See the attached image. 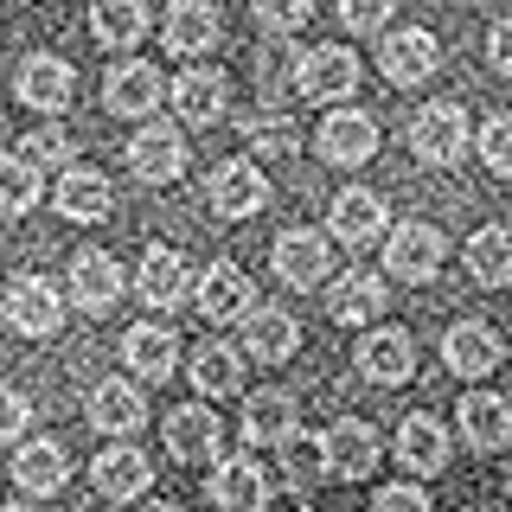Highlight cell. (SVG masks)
<instances>
[{
	"mask_svg": "<svg viewBox=\"0 0 512 512\" xmlns=\"http://www.w3.org/2000/svg\"><path fill=\"white\" fill-rule=\"evenodd\" d=\"M410 148L423 167H455L468 154V109L461 103H423V116L410 122Z\"/></svg>",
	"mask_w": 512,
	"mask_h": 512,
	"instance_id": "obj_1",
	"label": "cell"
},
{
	"mask_svg": "<svg viewBox=\"0 0 512 512\" xmlns=\"http://www.w3.org/2000/svg\"><path fill=\"white\" fill-rule=\"evenodd\" d=\"M442 256H448V237L436 224H397L391 244H384V269H391L397 282H436L442 276Z\"/></svg>",
	"mask_w": 512,
	"mask_h": 512,
	"instance_id": "obj_2",
	"label": "cell"
},
{
	"mask_svg": "<svg viewBox=\"0 0 512 512\" xmlns=\"http://www.w3.org/2000/svg\"><path fill=\"white\" fill-rule=\"evenodd\" d=\"M7 327L26 333V340H45V333L64 327V295L52 276H13L7 282Z\"/></svg>",
	"mask_w": 512,
	"mask_h": 512,
	"instance_id": "obj_3",
	"label": "cell"
},
{
	"mask_svg": "<svg viewBox=\"0 0 512 512\" xmlns=\"http://www.w3.org/2000/svg\"><path fill=\"white\" fill-rule=\"evenodd\" d=\"M295 90L308 96V103H346V96L359 90V58H352L346 45H314V52H301V64H295Z\"/></svg>",
	"mask_w": 512,
	"mask_h": 512,
	"instance_id": "obj_4",
	"label": "cell"
},
{
	"mask_svg": "<svg viewBox=\"0 0 512 512\" xmlns=\"http://www.w3.org/2000/svg\"><path fill=\"white\" fill-rule=\"evenodd\" d=\"M205 205L218 218H256L269 205V180L250 160H224V167H212V180H205Z\"/></svg>",
	"mask_w": 512,
	"mask_h": 512,
	"instance_id": "obj_5",
	"label": "cell"
},
{
	"mask_svg": "<svg viewBox=\"0 0 512 512\" xmlns=\"http://www.w3.org/2000/svg\"><path fill=\"white\" fill-rule=\"evenodd\" d=\"M128 173L148 180V186L180 180V173H186V135H180V128H167V122H148L135 141H128Z\"/></svg>",
	"mask_w": 512,
	"mask_h": 512,
	"instance_id": "obj_6",
	"label": "cell"
},
{
	"mask_svg": "<svg viewBox=\"0 0 512 512\" xmlns=\"http://www.w3.org/2000/svg\"><path fill=\"white\" fill-rule=\"evenodd\" d=\"M192 308H199L205 320H244L256 301H250V276L237 263H205L199 269V282H192Z\"/></svg>",
	"mask_w": 512,
	"mask_h": 512,
	"instance_id": "obj_7",
	"label": "cell"
},
{
	"mask_svg": "<svg viewBox=\"0 0 512 512\" xmlns=\"http://www.w3.org/2000/svg\"><path fill=\"white\" fill-rule=\"evenodd\" d=\"M160 442H167L173 461H218V442H224L218 410H205V404L167 410V423H160Z\"/></svg>",
	"mask_w": 512,
	"mask_h": 512,
	"instance_id": "obj_8",
	"label": "cell"
},
{
	"mask_svg": "<svg viewBox=\"0 0 512 512\" xmlns=\"http://www.w3.org/2000/svg\"><path fill=\"white\" fill-rule=\"evenodd\" d=\"M276 276L288 288H320L333 282V244L320 231H282L276 237Z\"/></svg>",
	"mask_w": 512,
	"mask_h": 512,
	"instance_id": "obj_9",
	"label": "cell"
},
{
	"mask_svg": "<svg viewBox=\"0 0 512 512\" xmlns=\"http://www.w3.org/2000/svg\"><path fill=\"white\" fill-rule=\"evenodd\" d=\"M103 103H109V116H154V109L167 103V84H160L154 64L128 58L103 77Z\"/></svg>",
	"mask_w": 512,
	"mask_h": 512,
	"instance_id": "obj_10",
	"label": "cell"
},
{
	"mask_svg": "<svg viewBox=\"0 0 512 512\" xmlns=\"http://www.w3.org/2000/svg\"><path fill=\"white\" fill-rule=\"evenodd\" d=\"M135 295L148 308H180L192 295V276H186V256L167 250V244H148L141 250V269H135Z\"/></svg>",
	"mask_w": 512,
	"mask_h": 512,
	"instance_id": "obj_11",
	"label": "cell"
},
{
	"mask_svg": "<svg viewBox=\"0 0 512 512\" xmlns=\"http://www.w3.org/2000/svg\"><path fill=\"white\" fill-rule=\"evenodd\" d=\"M13 90H20L26 109H45V116H58V109L71 103V90H77V71H71L64 58H52V52H32V58L20 64V77H13Z\"/></svg>",
	"mask_w": 512,
	"mask_h": 512,
	"instance_id": "obj_12",
	"label": "cell"
},
{
	"mask_svg": "<svg viewBox=\"0 0 512 512\" xmlns=\"http://www.w3.org/2000/svg\"><path fill=\"white\" fill-rule=\"evenodd\" d=\"M320 442H327V474L333 480H365L378 468V429L359 423V416H340Z\"/></svg>",
	"mask_w": 512,
	"mask_h": 512,
	"instance_id": "obj_13",
	"label": "cell"
},
{
	"mask_svg": "<svg viewBox=\"0 0 512 512\" xmlns=\"http://www.w3.org/2000/svg\"><path fill=\"white\" fill-rule=\"evenodd\" d=\"M372 154H378V122L372 116L333 109V116L320 122V160H333V167H365Z\"/></svg>",
	"mask_w": 512,
	"mask_h": 512,
	"instance_id": "obj_14",
	"label": "cell"
},
{
	"mask_svg": "<svg viewBox=\"0 0 512 512\" xmlns=\"http://www.w3.org/2000/svg\"><path fill=\"white\" fill-rule=\"evenodd\" d=\"M436 64H442V45H436V32H423V26L391 32V39H384V52H378V71L391 77V84H423Z\"/></svg>",
	"mask_w": 512,
	"mask_h": 512,
	"instance_id": "obj_15",
	"label": "cell"
},
{
	"mask_svg": "<svg viewBox=\"0 0 512 512\" xmlns=\"http://www.w3.org/2000/svg\"><path fill=\"white\" fill-rule=\"evenodd\" d=\"M90 480H96V493H103V500H141V493H148V480H154V461L141 455V448L116 442V448H103V455L90 461Z\"/></svg>",
	"mask_w": 512,
	"mask_h": 512,
	"instance_id": "obj_16",
	"label": "cell"
},
{
	"mask_svg": "<svg viewBox=\"0 0 512 512\" xmlns=\"http://www.w3.org/2000/svg\"><path fill=\"white\" fill-rule=\"evenodd\" d=\"M122 288L128 282H122V269H116V256H109V250H84L71 263V301L84 314H109L122 301Z\"/></svg>",
	"mask_w": 512,
	"mask_h": 512,
	"instance_id": "obj_17",
	"label": "cell"
},
{
	"mask_svg": "<svg viewBox=\"0 0 512 512\" xmlns=\"http://www.w3.org/2000/svg\"><path fill=\"white\" fill-rule=\"evenodd\" d=\"M359 372L372 378V384H404L410 378V365H416V346H410V333L404 327H372L359 340Z\"/></svg>",
	"mask_w": 512,
	"mask_h": 512,
	"instance_id": "obj_18",
	"label": "cell"
},
{
	"mask_svg": "<svg viewBox=\"0 0 512 512\" xmlns=\"http://www.w3.org/2000/svg\"><path fill=\"white\" fill-rule=\"evenodd\" d=\"M442 359H448L455 378H487L493 365H500V333H493L487 320H461V327H448Z\"/></svg>",
	"mask_w": 512,
	"mask_h": 512,
	"instance_id": "obj_19",
	"label": "cell"
},
{
	"mask_svg": "<svg viewBox=\"0 0 512 512\" xmlns=\"http://www.w3.org/2000/svg\"><path fill=\"white\" fill-rule=\"evenodd\" d=\"M122 359L135 378H167L173 365H180V333L160 327V320H141V327L122 333Z\"/></svg>",
	"mask_w": 512,
	"mask_h": 512,
	"instance_id": "obj_20",
	"label": "cell"
},
{
	"mask_svg": "<svg viewBox=\"0 0 512 512\" xmlns=\"http://www.w3.org/2000/svg\"><path fill=\"white\" fill-rule=\"evenodd\" d=\"M90 423L103 429V436H135V429L148 423V404H141V391L128 378H103L90 391Z\"/></svg>",
	"mask_w": 512,
	"mask_h": 512,
	"instance_id": "obj_21",
	"label": "cell"
},
{
	"mask_svg": "<svg viewBox=\"0 0 512 512\" xmlns=\"http://www.w3.org/2000/svg\"><path fill=\"white\" fill-rule=\"evenodd\" d=\"M378 308H384V282L372 269H346V276L327 282V314L340 320V327H365Z\"/></svg>",
	"mask_w": 512,
	"mask_h": 512,
	"instance_id": "obj_22",
	"label": "cell"
},
{
	"mask_svg": "<svg viewBox=\"0 0 512 512\" xmlns=\"http://www.w3.org/2000/svg\"><path fill=\"white\" fill-rule=\"evenodd\" d=\"M212 506L218 512H263L269 506V480L256 461H218V474H212Z\"/></svg>",
	"mask_w": 512,
	"mask_h": 512,
	"instance_id": "obj_23",
	"label": "cell"
},
{
	"mask_svg": "<svg viewBox=\"0 0 512 512\" xmlns=\"http://www.w3.org/2000/svg\"><path fill=\"white\" fill-rule=\"evenodd\" d=\"M109 205H116V186H109L103 173H90V167H64L58 173V212L64 218L96 224V218H109Z\"/></svg>",
	"mask_w": 512,
	"mask_h": 512,
	"instance_id": "obj_24",
	"label": "cell"
},
{
	"mask_svg": "<svg viewBox=\"0 0 512 512\" xmlns=\"http://www.w3.org/2000/svg\"><path fill=\"white\" fill-rule=\"evenodd\" d=\"M397 461H404L410 474H442L448 468V429L436 416H404V429H397Z\"/></svg>",
	"mask_w": 512,
	"mask_h": 512,
	"instance_id": "obj_25",
	"label": "cell"
},
{
	"mask_svg": "<svg viewBox=\"0 0 512 512\" xmlns=\"http://www.w3.org/2000/svg\"><path fill=\"white\" fill-rule=\"evenodd\" d=\"M160 32H167V52L199 58V52H212V45H218V7H205V0H173Z\"/></svg>",
	"mask_w": 512,
	"mask_h": 512,
	"instance_id": "obj_26",
	"label": "cell"
},
{
	"mask_svg": "<svg viewBox=\"0 0 512 512\" xmlns=\"http://www.w3.org/2000/svg\"><path fill=\"white\" fill-rule=\"evenodd\" d=\"M461 436L474 448H506L512 442V404L500 391H468L461 397Z\"/></svg>",
	"mask_w": 512,
	"mask_h": 512,
	"instance_id": "obj_27",
	"label": "cell"
},
{
	"mask_svg": "<svg viewBox=\"0 0 512 512\" xmlns=\"http://www.w3.org/2000/svg\"><path fill=\"white\" fill-rule=\"evenodd\" d=\"M90 32L109 52H128L148 32V0H90Z\"/></svg>",
	"mask_w": 512,
	"mask_h": 512,
	"instance_id": "obj_28",
	"label": "cell"
},
{
	"mask_svg": "<svg viewBox=\"0 0 512 512\" xmlns=\"http://www.w3.org/2000/svg\"><path fill=\"white\" fill-rule=\"evenodd\" d=\"M384 231V199L365 186H346L340 199H333V237L340 244H372V237Z\"/></svg>",
	"mask_w": 512,
	"mask_h": 512,
	"instance_id": "obj_29",
	"label": "cell"
},
{
	"mask_svg": "<svg viewBox=\"0 0 512 512\" xmlns=\"http://www.w3.org/2000/svg\"><path fill=\"white\" fill-rule=\"evenodd\" d=\"M64 474H71V461H64L58 442L39 436V442H20V448H13V480H20L26 493H58Z\"/></svg>",
	"mask_w": 512,
	"mask_h": 512,
	"instance_id": "obj_30",
	"label": "cell"
},
{
	"mask_svg": "<svg viewBox=\"0 0 512 512\" xmlns=\"http://www.w3.org/2000/svg\"><path fill=\"white\" fill-rule=\"evenodd\" d=\"M301 346V327L282 308H250L244 314V352L250 359H288Z\"/></svg>",
	"mask_w": 512,
	"mask_h": 512,
	"instance_id": "obj_31",
	"label": "cell"
},
{
	"mask_svg": "<svg viewBox=\"0 0 512 512\" xmlns=\"http://www.w3.org/2000/svg\"><path fill=\"white\" fill-rule=\"evenodd\" d=\"M224 77L218 71H186L180 84H173V109H180V122H192V128H205V122H218L224 116Z\"/></svg>",
	"mask_w": 512,
	"mask_h": 512,
	"instance_id": "obj_32",
	"label": "cell"
},
{
	"mask_svg": "<svg viewBox=\"0 0 512 512\" xmlns=\"http://www.w3.org/2000/svg\"><path fill=\"white\" fill-rule=\"evenodd\" d=\"M192 384H199L205 397H231L237 384H244V346H224V340L199 346L192 352Z\"/></svg>",
	"mask_w": 512,
	"mask_h": 512,
	"instance_id": "obj_33",
	"label": "cell"
},
{
	"mask_svg": "<svg viewBox=\"0 0 512 512\" xmlns=\"http://www.w3.org/2000/svg\"><path fill=\"white\" fill-rule=\"evenodd\" d=\"M468 276H474L480 288H506V282H512V231L487 224V231L468 237Z\"/></svg>",
	"mask_w": 512,
	"mask_h": 512,
	"instance_id": "obj_34",
	"label": "cell"
},
{
	"mask_svg": "<svg viewBox=\"0 0 512 512\" xmlns=\"http://www.w3.org/2000/svg\"><path fill=\"white\" fill-rule=\"evenodd\" d=\"M276 455H282V480H288V487H314V480L327 474V442L308 436V429H288V436L276 442Z\"/></svg>",
	"mask_w": 512,
	"mask_h": 512,
	"instance_id": "obj_35",
	"label": "cell"
},
{
	"mask_svg": "<svg viewBox=\"0 0 512 512\" xmlns=\"http://www.w3.org/2000/svg\"><path fill=\"white\" fill-rule=\"evenodd\" d=\"M295 429V391H256L244 410V436L250 442H282Z\"/></svg>",
	"mask_w": 512,
	"mask_h": 512,
	"instance_id": "obj_36",
	"label": "cell"
},
{
	"mask_svg": "<svg viewBox=\"0 0 512 512\" xmlns=\"http://www.w3.org/2000/svg\"><path fill=\"white\" fill-rule=\"evenodd\" d=\"M32 205H39V167L26 154H0V212L26 218Z\"/></svg>",
	"mask_w": 512,
	"mask_h": 512,
	"instance_id": "obj_37",
	"label": "cell"
},
{
	"mask_svg": "<svg viewBox=\"0 0 512 512\" xmlns=\"http://www.w3.org/2000/svg\"><path fill=\"white\" fill-rule=\"evenodd\" d=\"M480 160H487V173L512 180V116H487V122H480Z\"/></svg>",
	"mask_w": 512,
	"mask_h": 512,
	"instance_id": "obj_38",
	"label": "cell"
},
{
	"mask_svg": "<svg viewBox=\"0 0 512 512\" xmlns=\"http://www.w3.org/2000/svg\"><path fill=\"white\" fill-rule=\"evenodd\" d=\"M250 7H256V20L269 32H295V26H308L314 0H250Z\"/></svg>",
	"mask_w": 512,
	"mask_h": 512,
	"instance_id": "obj_39",
	"label": "cell"
},
{
	"mask_svg": "<svg viewBox=\"0 0 512 512\" xmlns=\"http://www.w3.org/2000/svg\"><path fill=\"white\" fill-rule=\"evenodd\" d=\"M20 154L32 160V167H64V154H71V141L58 135V128H39V135L20 141Z\"/></svg>",
	"mask_w": 512,
	"mask_h": 512,
	"instance_id": "obj_40",
	"label": "cell"
},
{
	"mask_svg": "<svg viewBox=\"0 0 512 512\" xmlns=\"http://www.w3.org/2000/svg\"><path fill=\"white\" fill-rule=\"evenodd\" d=\"M391 7H397V0H340V20L352 32H378L384 20H391Z\"/></svg>",
	"mask_w": 512,
	"mask_h": 512,
	"instance_id": "obj_41",
	"label": "cell"
},
{
	"mask_svg": "<svg viewBox=\"0 0 512 512\" xmlns=\"http://www.w3.org/2000/svg\"><path fill=\"white\" fill-rule=\"evenodd\" d=\"M26 416H32V404L20 391H13V384H0V442H13L26 429Z\"/></svg>",
	"mask_w": 512,
	"mask_h": 512,
	"instance_id": "obj_42",
	"label": "cell"
},
{
	"mask_svg": "<svg viewBox=\"0 0 512 512\" xmlns=\"http://www.w3.org/2000/svg\"><path fill=\"white\" fill-rule=\"evenodd\" d=\"M250 141H256V154H295V122H256Z\"/></svg>",
	"mask_w": 512,
	"mask_h": 512,
	"instance_id": "obj_43",
	"label": "cell"
},
{
	"mask_svg": "<svg viewBox=\"0 0 512 512\" xmlns=\"http://www.w3.org/2000/svg\"><path fill=\"white\" fill-rule=\"evenodd\" d=\"M372 512H436V506H429L423 487H384L372 500Z\"/></svg>",
	"mask_w": 512,
	"mask_h": 512,
	"instance_id": "obj_44",
	"label": "cell"
},
{
	"mask_svg": "<svg viewBox=\"0 0 512 512\" xmlns=\"http://www.w3.org/2000/svg\"><path fill=\"white\" fill-rule=\"evenodd\" d=\"M487 58H493V71L500 77H512V20H500L487 32Z\"/></svg>",
	"mask_w": 512,
	"mask_h": 512,
	"instance_id": "obj_45",
	"label": "cell"
},
{
	"mask_svg": "<svg viewBox=\"0 0 512 512\" xmlns=\"http://www.w3.org/2000/svg\"><path fill=\"white\" fill-rule=\"evenodd\" d=\"M0 512H39V506H0Z\"/></svg>",
	"mask_w": 512,
	"mask_h": 512,
	"instance_id": "obj_46",
	"label": "cell"
},
{
	"mask_svg": "<svg viewBox=\"0 0 512 512\" xmlns=\"http://www.w3.org/2000/svg\"><path fill=\"white\" fill-rule=\"evenodd\" d=\"M148 512H180V506H148Z\"/></svg>",
	"mask_w": 512,
	"mask_h": 512,
	"instance_id": "obj_47",
	"label": "cell"
}]
</instances>
